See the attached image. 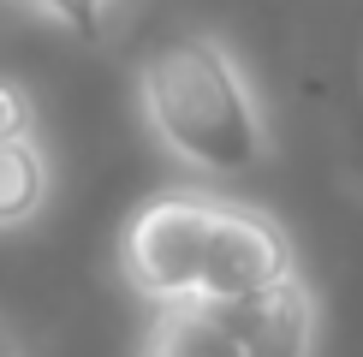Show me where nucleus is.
<instances>
[{
    "instance_id": "nucleus-1",
    "label": "nucleus",
    "mask_w": 363,
    "mask_h": 357,
    "mask_svg": "<svg viewBox=\"0 0 363 357\" xmlns=\"http://www.w3.org/2000/svg\"><path fill=\"white\" fill-rule=\"evenodd\" d=\"M119 274L155 304H245L298 274L292 232L262 203L215 191H155L119 232Z\"/></svg>"
},
{
    "instance_id": "nucleus-2",
    "label": "nucleus",
    "mask_w": 363,
    "mask_h": 357,
    "mask_svg": "<svg viewBox=\"0 0 363 357\" xmlns=\"http://www.w3.org/2000/svg\"><path fill=\"white\" fill-rule=\"evenodd\" d=\"M138 113L179 167L203 178H250L274 161L268 108L220 30H173L131 72Z\"/></svg>"
},
{
    "instance_id": "nucleus-3",
    "label": "nucleus",
    "mask_w": 363,
    "mask_h": 357,
    "mask_svg": "<svg viewBox=\"0 0 363 357\" xmlns=\"http://www.w3.org/2000/svg\"><path fill=\"white\" fill-rule=\"evenodd\" d=\"M220 316L250 346V357H315V346H322V304H315L304 268L245 304H220Z\"/></svg>"
},
{
    "instance_id": "nucleus-4",
    "label": "nucleus",
    "mask_w": 363,
    "mask_h": 357,
    "mask_svg": "<svg viewBox=\"0 0 363 357\" xmlns=\"http://www.w3.org/2000/svg\"><path fill=\"white\" fill-rule=\"evenodd\" d=\"M131 357H250L215 304H155Z\"/></svg>"
},
{
    "instance_id": "nucleus-5",
    "label": "nucleus",
    "mask_w": 363,
    "mask_h": 357,
    "mask_svg": "<svg viewBox=\"0 0 363 357\" xmlns=\"http://www.w3.org/2000/svg\"><path fill=\"white\" fill-rule=\"evenodd\" d=\"M54 197V161L42 149V131L0 137V232H18Z\"/></svg>"
},
{
    "instance_id": "nucleus-6",
    "label": "nucleus",
    "mask_w": 363,
    "mask_h": 357,
    "mask_svg": "<svg viewBox=\"0 0 363 357\" xmlns=\"http://www.w3.org/2000/svg\"><path fill=\"white\" fill-rule=\"evenodd\" d=\"M18 6H36L42 18L66 24L72 36H101V24H108V0H18Z\"/></svg>"
},
{
    "instance_id": "nucleus-7",
    "label": "nucleus",
    "mask_w": 363,
    "mask_h": 357,
    "mask_svg": "<svg viewBox=\"0 0 363 357\" xmlns=\"http://www.w3.org/2000/svg\"><path fill=\"white\" fill-rule=\"evenodd\" d=\"M30 131H42V125H36V101H30V89L12 84V78H0V137H30Z\"/></svg>"
},
{
    "instance_id": "nucleus-8",
    "label": "nucleus",
    "mask_w": 363,
    "mask_h": 357,
    "mask_svg": "<svg viewBox=\"0 0 363 357\" xmlns=\"http://www.w3.org/2000/svg\"><path fill=\"white\" fill-rule=\"evenodd\" d=\"M0 357H12V351H6V346H0Z\"/></svg>"
}]
</instances>
